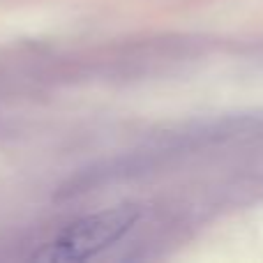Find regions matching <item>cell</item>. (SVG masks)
<instances>
[{
	"mask_svg": "<svg viewBox=\"0 0 263 263\" xmlns=\"http://www.w3.org/2000/svg\"><path fill=\"white\" fill-rule=\"evenodd\" d=\"M139 215V205H116V208L88 215V217L69 224L65 231H60L55 240L35 252L32 259L46 263L88 261L95 254H100L102 250L118 242L136 224Z\"/></svg>",
	"mask_w": 263,
	"mask_h": 263,
	"instance_id": "1",
	"label": "cell"
}]
</instances>
